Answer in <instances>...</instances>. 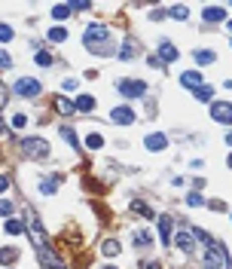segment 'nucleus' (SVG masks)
Instances as JSON below:
<instances>
[{"mask_svg": "<svg viewBox=\"0 0 232 269\" xmlns=\"http://www.w3.org/2000/svg\"><path fill=\"white\" fill-rule=\"evenodd\" d=\"M25 226L31 229V239H34V248H46V229L40 223V217H37L34 208L25 205Z\"/></svg>", "mask_w": 232, "mask_h": 269, "instance_id": "1", "label": "nucleus"}, {"mask_svg": "<svg viewBox=\"0 0 232 269\" xmlns=\"http://www.w3.org/2000/svg\"><path fill=\"white\" fill-rule=\"evenodd\" d=\"M150 242H153V236H150V233H144V229H138V233H135V245H141V248H144V245H150Z\"/></svg>", "mask_w": 232, "mask_h": 269, "instance_id": "27", "label": "nucleus"}, {"mask_svg": "<svg viewBox=\"0 0 232 269\" xmlns=\"http://www.w3.org/2000/svg\"><path fill=\"white\" fill-rule=\"evenodd\" d=\"M132 211H138V214H144V217H147V220H150V217H153V208H150V205H144V202H141V199H135V202H132Z\"/></svg>", "mask_w": 232, "mask_h": 269, "instance_id": "24", "label": "nucleus"}, {"mask_svg": "<svg viewBox=\"0 0 232 269\" xmlns=\"http://www.w3.org/2000/svg\"><path fill=\"white\" fill-rule=\"evenodd\" d=\"M4 132H7V126H4V120H0V135H4Z\"/></svg>", "mask_w": 232, "mask_h": 269, "instance_id": "42", "label": "nucleus"}, {"mask_svg": "<svg viewBox=\"0 0 232 269\" xmlns=\"http://www.w3.org/2000/svg\"><path fill=\"white\" fill-rule=\"evenodd\" d=\"M67 16H70V7H67V4H58V7H52V19H55V22H64Z\"/></svg>", "mask_w": 232, "mask_h": 269, "instance_id": "23", "label": "nucleus"}, {"mask_svg": "<svg viewBox=\"0 0 232 269\" xmlns=\"http://www.w3.org/2000/svg\"><path fill=\"white\" fill-rule=\"evenodd\" d=\"M64 89H67V92H73V89H76V80H73V76H67V80H64Z\"/></svg>", "mask_w": 232, "mask_h": 269, "instance_id": "39", "label": "nucleus"}, {"mask_svg": "<svg viewBox=\"0 0 232 269\" xmlns=\"http://www.w3.org/2000/svg\"><path fill=\"white\" fill-rule=\"evenodd\" d=\"M0 214H4V217L13 214V202H10V199H0Z\"/></svg>", "mask_w": 232, "mask_h": 269, "instance_id": "34", "label": "nucleus"}, {"mask_svg": "<svg viewBox=\"0 0 232 269\" xmlns=\"http://www.w3.org/2000/svg\"><path fill=\"white\" fill-rule=\"evenodd\" d=\"M16 260H19V251L16 248H0V263H4V266H10Z\"/></svg>", "mask_w": 232, "mask_h": 269, "instance_id": "21", "label": "nucleus"}, {"mask_svg": "<svg viewBox=\"0 0 232 269\" xmlns=\"http://www.w3.org/2000/svg\"><path fill=\"white\" fill-rule=\"evenodd\" d=\"M7 187H10V177H7V174H0V193H7Z\"/></svg>", "mask_w": 232, "mask_h": 269, "instance_id": "38", "label": "nucleus"}, {"mask_svg": "<svg viewBox=\"0 0 232 269\" xmlns=\"http://www.w3.org/2000/svg\"><path fill=\"white\" fill-rule=\"evenodd\" d=\"M101 269H116V266H101Z\"/></svg>", "mask_w": 232, "mask_h": 269, "instance_id": "44", "label": "nucleus"}, {"mask_svg": "<svg viewBox=\"0 0 232 269\" xmlns=\"http://www.w3.org/2000/svg\"><path fill=\"white\" fill-rule=\"evenodd\" d=\"M226 144H229V147H232V135H229V138H226Z\"/></svg>", "mask_w": 232, "mask_h": 269, "instance_id": "43", "label": "nucleus"}, {"mask_svg": "<svg viewBox=\"0 0 232 269\" xmlns=\"http://www.w3.org/2000/svg\"><path fill=\"white\" fill-rule=\"evenodd\" d=\"M229 168H232V156H229Z\"/></svg>", "mask_w": 232, "mask_h": 269, "instance_id": "46", "label": "nucleus"}, {"mask_svg": "<svg viewBox=\"0 0 232 269\" xmlns=\"http://www.w3.org/2000/svg\"><path fill=\"white\" fill-rule=\"evenodd\" d=\"M110 123H116V126H132V123H135V110H132V107H116V110L110 113Z\"/></svg>", "mask_w": 232, "mask_h": 269, "instance_id": "8", "label": "nucleus"}, {"mask_svg": "<svg viewBox=\"0 0 232 269\" xmlns=\"http://www.w3.org/2000/svg\"><path fill=\"white\" fill-rule=\"evenodd\" d=\"M92 107H95V98L92 95H80V98L73 101V110H80V113H89Z\"/></svg>", "mask_w": 232, "mask_h": 269, "instance_id": "16", "label": "nucleus"}, {"mask_svg": "<svg viewBox=\"0 0 232 269\" xmlns=\"http://www.w3.org/2000/svg\"><path fill=\"white\" fill-rule=\"evenodd\" d=\"M171 16H174V19H180V22H183V19H186V16H189V10H186V7H183V4H177V7H171Z\"/></svg>", "mask_w": 232, "mask_h": 269, "instance_id": "31", "label": "nucleus"}, {"mask_svg": "<svg viewBox=\"0 0 232 269\" xmlns=\"http://www.w3.org/2000/svg\"><path fill=\"white\" fill-rule=\"evenodd\" d=\"M159 263H141V269H156Z\"/></svg>", "mask_w": 232, "mask_h": 269, "instance_id": "41", "label": "nucleus"}, {"mask_svg": "<svg viewBox=\"0 0 232 269\" xmlns=\"http://www.w3.org/2000/svg\"><path fill=\"white\" fill-rule=\"evenodd\" d=\"M52 107L61 113V117H70V113H73V101H67L64 95H55V98H52Z\"/></svg>", "mask_w": 232, "mask_h": 269, "instance_id": "13", "label": "nucleus"}, {"mask_svg": "<svg viewBox=\"0 0 232 269\" xmlns=\"http://www.w3.org/2000/svg\"><path fill=\"white\" fill-rule=\"evenodd\" d=\"M7 101H10V95H7V86H4V83H0V110H4V107H7Z\"/></svg>", "mask_w": 232, "mask_h": 269, "instance_id": "36", "label": "nucleus"}, {"mask_svg": "<svg viewBox=\"0 0 232 269\" xmlns=\"http://www.w3.org/2000/svg\"><path fill=\"white\" fill-rule=\"evenodd\" d=\"M37 64H40V67H52V55L40 49V52H37Z\"/></svg>", "mask_w": 232, "mask_h": 269, "instance_id": "30", "label": "nucleus"}, {"mask_svg": "<svg viewBox=\"0 0 232 269\" xmlns=\"http://www.w3.org/2000/svg\"><path fill=\"white\" fill-rule=\"evenodd\" d=\"M186 205H205L202 193H189V196H186Z\"/></svg>", "mask_w": 232, "mask_h": 269, "instance_id": "35", "label": "nucleus"}, {"mask_svg": "<svg viewBox=\"0 0 232 269\" xmlns=\"http://www.w3.org/2000/svg\"><path fill=\"white\" fill-rule=\"evenodd\" d=\"M86 147H89V150H101V147H104V138H101V135H89Z\"/></svg>", "mask_w": 232, "mask_h": 269, "instance_id": "29", "label": "nucleus"}, {"mask_svg": "<svg viewBox=\"0 0 232 269\" xmlns=\"http://www.w3.org/2000/svg\"><path fill=\"white\" fill-rule=\"evenodd\" d=\"M174 245H177V248H180L183 254H192V248H196V245H192V236H189V233H177Z\"/></svg>", "mask_w": 232, "mask_h": 269, "instance_id": "15", "label": "nucleus"}, {"mask_svg": "<svg viewBox=\"0 0 232 269\" xmlns=\"http://www.w3.org/2000/svg\"><path fill=\"white\" fill-rule=\"evenodd\" d=\"M116 55L126 58V61H129V58H135V55H138V43H135V40H126V43H123V49H116Z\"/></svg>", "mask_w": 232, "mask_h": 269, "instance_id": "17", "label": "nucleus"}, {"mask_svg": "<svg viewBox=\"0 0 232 269\" xmlns=\"http://www.w3.org/2000/svg\"><path fill=\"white\" fill-rule=\"evenodd\" d=\"M28 126V117H25V113H16V117H13V129H25Z\"/></svg>", "mask_w": 232, "mask_h": 269, "instance_id": "33", "label": "nucleus"}, {"mask_svg": "<svg viewBox=\"0 0 232 269\" xmlns=\"http://www.w3.org/2000/svg\"><path fill=\"white\" fill-rule=\"evenodd\" d=\"M4 229H7V233H10V236H19V233H22V229H25V220H19V217H10Z\"/></svg>", "mask_w": 232, "mask_h": 269, "instance_id": "20", "label": "nucleus"}, {"mask_svg": "<svg viewBox=\"0 0 232 269\" xmlns=\"http://www.w3.org/2000/svg\"><path fill=\"white\" fill-rule=\"evenodd\" d=\"M116 89H120L126 98H141V95H147V83H144V80H116Z\"/></svg>", "mask_w": 232, "mask_h": 269, "instance_id": "5", "label": "nucleus"}, {"mask_svg": "<svg viewBox=\"0 0 232 269\" xmlns=\"http://www.w3.org/2000/svg\"><path fill=\"white\" fill-rule=\"evenodd\" d=\"M16 95L19 98H37L40 95V83H37L34 76H19L16 80Z\"/></svg>", "mask_w": 232, "mask_h": 269, "instance_id": "4", "label": "nucleus"}, {"mask_svg": "<svg viewBox=\"0 0 232 269\" xmlns=\"http://www.w3.org/2000/svg\"><path fill=\"white\" fill-rule=\"evenodd\" d=\"M165 144H168V138H165V135H150V138H144V147H147V150H153V153L165 150Z\"/></svg>", "mask_w": 232, "mask_h": 269, "instance_id": "11", "label": "nucleus"}, {"mask_svg": "<svg viewBox=\"0 0 232 269\" xmlns=\"http://www.w3.org/2000/svg\"><path fill=\"white\" fill-rule=\"evenodd\" d=\"M208 205H211V208H214V211H223V208H226V205H223V202H220V199H214V202H208Z\"/></svg>", "mask_w": 232, "mask_h": 269, "instance_id": "40", "label": "nucleus"}, {"mask_svg": "<svg viewBox=\"0 0 232 269\" xmlns=\"http://www.w3.org/2000/svg\"><path fill=\"white\" fill-rule=\"evenodd\" d=\"M61 138H64V141H67L70 147H76V132H73L70 126H64V129H61Z\"/></svg>", "mask_w": 232, "mask_h": 269, "instance_id": "28", "label": "nucleus"}, {"mask_svg": "<svg viewBox=\"0 0 232 269\" xmlns=\"http://www.w3.org/2000/svg\"><path fill=\"white\" fill-rule=\"evenodd\" d=\"M10 64H13V58H10L4 49H0V67H10Z\"/></svg>", "mask_w": 232, "mask_h": 269, "instance_id": "37", "label": "nucleus"}, {"mask_svg": "<svg viewBox=\"0 0 232 269\" xmlns=\"http://www.w3.org/2000/svg\"><path fill=\"white\" fill-rule=\"evenodd\" d=\"M22 153L28 159H46L49 156V144L43 138H22Z\"/></svg>", "mask_w": 232, "mask_h": 269, "instance_id": "3", "label": "nucleus"}, {"mask_svg": "<svg viewBox=\"0 0 232 269\" xmlns=\"http://www.w3.org/2000/svg\"><path fill=\"white\" fill-rule=\"evenodd\" d=\"M192 58H196V64H211L217 55H214L211 49H196V52H192Z\"/></svg>", "mask_w": 232, "mask_h": 269, "instance_id": "19", "label": "nucleus"}, {"mask_svg": "<svg viewBox=\"0 0 232 269\" xmlns=\"http://www.w3.org/2000/svg\"><path fill=\"white\" fill-rule=\"evenodd\" d=\"M211 95H214L211 86H199V89H196V101H211Z\"/></svg>", "mask_w": 232, "mask_h": 269, "instance_id": "26", "label": "nucleus"}, {"mask_svg": "<svg viewBox=\"0 0 232 269\" xmlns=\"http://www.w3.org/2000/svg\"><path fill=\"white\" fill-rule=\"evenodd\" d=\"M202 19H205L208 25H217V22H226V10H223V7H205V13H202Z\"/></svg>", "mask_w": 232, "mask_h": 269, "instance_id": "9", "label": "nucleus"}, {"mask_svg": "<svg viewBox=\"0 0 232 269\" xmlns=\"http://www.w3.org/2000/svg\"><path fill=\"white\" fill-rule=\"evenodd\" d=\"M49 40H52V43H64V40H67V31H64L61 25H58V28H49Z\"/></svg>", "mask_w": 232, "mask_h": 269, "instance_id": "22", "label": "nucleus"}, {"mask_svg": "<svg viewBox=\"0 0 232 269\" xmlns=\"http://www.w3.org/2000/svg\"><path fill=\"white\" fill-rule=\"evenodd\" d=\"M180 83H183L186 89H199V86H202V73H199V70H186V73L180 76Z\"/></svg>", "mask_w": 232, "mask_h": 269, "instance_id": "14", "label": "nucleus"}, {"mask_svg": "<svg viewBox=\"0 0 232 269\" xmlns=\"http://www.w3.org/2000/svg\"><path fill=\"white\" fill-rule=\"evenodd\" d=\"M58 190V177H40V193L43 196H52Z\"/></svg>", "mask_w": 232, "mask_h": 269, "instance_id": "18", "label": "nucleus"}, {"mask_svg": "<svg viewBox=\"0 0 232 269\" xmlns=\"http://www.w3.org/2000/svg\"><path fill=\"white\" fill-rule=\"evenodd\" d=\"M229 31H232V19H229Z\"/></svg>", "mask_w": 232, "mask_h": 269, "instance_id": "45", "label": "nucleus"}, {"mask_svg": "<svg viewBox=\"0 0 232 269\" xmlns=\"http://www.w3.org/2000/svg\"><path fill=\"white\" fill-rule=\"evenodd\" d=\"M37 257H40V266H43V269H64V260H61L58 254L46 251V248H37Z\"/></svg>", "mask_w": 232, "mask_h": 269, "instance_id": "7", "label": "nucleus"}, {"mask_svg": "<svg viewBox=\"0 0 232 269\" xmlns=\"http://www.w3.org/2000/svg\"><path fill=\"white\" fill-rule=\"evenodd\" d=\"M159 55H162L159 61H177V46L171 40H162L159 43Z\"/></svg>", "mask_w": 232, "mask_h": 269, "instance_id": "12", "label": "nucleus"}, {"mask_svg": "<svg viewBox=\"0 0 232 269\" xmlns=\"http://www.w3.org/2000/svg\"><path fill=\"white\" fill-rule=\"evenodd\" d=\"M7 40H13V28L10 25H0V43H7Z\"/></svg>", "mask_w": 232, "mask_h": 269, "instance_id": "32", "label": "nucleus"}, {"mask_svg": "<svg viewBox=\"0 0 232 269\" xmlns=\"http://www.w3.org/2000/svg\"><path fill=\"white\" fill-rule=\"evenodd\" d=\"M107 37H110V28H107V25H101V22H92V25L86 28L83 43H86V49L92 52V49H98V46H104V43H107Z\"/></svg>", "mask_w": 232, "mask_h": 269, "instance_id": "2", "label": "nucleus"}, {"mask_svg": "<svg viewBox=\"0 0 232 269\" xmlns=\"http://www.w3.org/2000/svg\"><path fill=\"white\" fill-rule=\"evenodd\" d=\"M171 226H174V217L171 214H162L159 217V236H162L165 245H171Z\"/></svg>", "mask_w": 232, "mask_h": 269, "instance_id": "10", "label": "nucleus"}, {"mask_svg": "<svg viewBox=\"0 0 232 269\" xmlns=\"http://www.w3.org/2000/svg\"><path fill=\"white\" fill-rule=\"evenodd\" d=\"M101 251H104L107 257H113V254H120V242H116V239H107V242L101 245Z\"/></svg>", "mask_w": 232, "mask_h": 269, "instance_id": "25", "label": "nucleus"}, {"mask_svg": "<svg viewBox=\"0 0 232 269\" xmlns=\"http://www.w3.org/2000/svg\"><path fill=\"white\" fill-rule=\"evenodd\" d=\"M211 120L220 126H232V104L229 101H214L211 104Z\"/></svg>", "mask_w": 232, "mask_h": 269, "instance_id": "6", "label": "nucleus"}]
</instances>
